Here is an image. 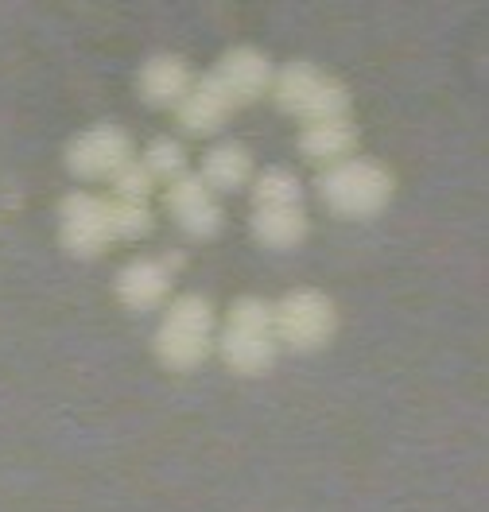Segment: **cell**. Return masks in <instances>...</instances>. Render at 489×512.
Listing matches in <instances>:
<instances>
[{"label": "cell", "instance_id": "6da1fadb", "mask_svg": "<svg viewBox=\"0 0 489 512\" xmlns=\"http://www.w3.org/2000/svg\"><path fill=\"white\" fill-rule=\"evenodd\" d=\"M276 353L280 342L272 330V303H264L261 295H241L222 326V361L241 377H257L272 369Z\"/></svg>", "mask_w": 489, "mask_h": 512}, {"label": "cell", "instance_id": "7a4b0ae2", "mask_svg": "<svg viewBox=\"0 0 489 512\" xmlns=\"http://www.w3.org/2000/svg\"><path fill=\"white\" fill-rule=\"evenodd\" d=\"M253 233L268 249H292L307 237V210H303V187L288 167H268L253 183Z\"/></svg>", "mask_w": 489, "mask_h": 512}, {"label": "cell", "instance_id": "3957f363", "mask_svg": "<svg viewBox=\"0 0 489 512\" xmlns=\"http://www.w3.org/2000/svg\"><path fill=\"white\" fill-rule=\"evenodd\" d=\"M272 94L284 113L299 117L303 125L338 121L350 113V94L338 78H330L315 63H288L280 74H272Z\"/></svg>", "mask_w": 489, "mask_h": 512}, {"label": "cell", "instance_id": "277c9868", "mask_svg": "<svg viewBox=\"0 0 489 512\" xmlns=\"http://www.w3.org/2000/svg\"><path fill=\"white\" fill-rule=\"evenodd\" d=\"M214 307L206 295H183L171 303V311L163 315L160 330H156V357L167 369H195L206 361V353L214 346Z\"/></svg>", "mask_w": 489, "mask_h": 512}, {"label": "cell", "instance_id": "5b68a950", "mask_svg": "<svg viewBox=\"0 0 489 512\" xmlns=\"http://www.w3.org/2000/svg\"><path fill=\"white\" fill-rule=\"evenodd\" d=\"M319 194L342 218H369L392 198V175L377 160H338L323 171Z\"/></svg>", "mask_w": 489, "mask_h": 512}, {"label": "cell", "instance_id": "8992f818", "mask_svg": "<svg viewBox=\"0 0 489 512\" xmlns=\"http://www.w3.org/2000/svg\"><path fill=\"white\" fill-rule=\"evenodd\" d=\"M272 330H276V342L284 350H323L326 342L334 338V330H338V311H334V303L326 299L323 291L295 288L272 307Z\"/></svg>", "mask_w": 489, "mask_h": 512}, {"label": "cell", "instance_id": "52a82bcc", "mask_svg": "<svg viewBox=\"0 0 489 512\" xmlns=\"http://www.w3.org/2000/svg\"><path fill=\"white\" fill-rule=\"evenodd\" d=\"M59 237L74 256H98L105 253L117 237L109 225V206L98 194H66L59 210Z\"/></svg>", "mask_w": 489, "mask_h": 512}, {"label": "cell", "instance_id": "ba28073f", "mask_svg": "<svg viewBox=\"0 0 489 512\" xmlns=\"http://www.w3.org/2000/svg\"><path fill=\"white\" fill-rule=\"evenodd\" d=\"M132 160V140L125 128L117 125H94L74 136V144L66 148V163L74 175L82 179H101V175H117Z\"/></svg>", "mask_w": 489, "mask_h": 512}, {"label": "cell", "instance_id": "9c48e42d", "mask_svg": "<svg viewBox=\"0 0 489 512\" xmlns=\"http://www.w3.org/2000/svg\"><path fill=\"white\" fill-rule=\"evenodd\" d=\"M214 82L226 90V97L233 105H245V101H257L264 90H272V63L268 55L257 47H233L229 55L218 59V66L210 70Z\"/></svg>", "mask_w": 489, "mask_h": 512}, {"label": "cell", "instance_id": "30bf717a", "mask_svg": "<svg viewBox=\"0 0 489 512\" xmlns=\"http://www.w3.org/2000/svg\"><path fill=\"white\" fill-rule=\"evenodd\" d=\"M167 206H171L175 222L183 225L191 237H214L222 229V206L214 202V191L202 183V175L183 171L179 179H171Z\"/></svg>", "mask_w": 489, "mask_h": 512}, {"label": "cell", "instance_id": "8fae6325", "mask_svg": "<svg viewBox=\"0 0 489 512\" xmlns=\"http://www.w3.org/2000/svg\"><path fill=\"white\" fill-rule=\"evenodd\" d=\"M179 256H140L117 272V299L132 311H148L156 307L163 295L171 291Z\"/></svg>", "mask_w": 489, "mask_h": 512}, {"label": "cell", "instance_id": "7c38bea8", "mask_svg": "<svg viewBox=\"0 0 489 512\" xmlns=\"http://www.w3.org/2000/svg\"><path fill=\"white\" fill-rule=\"evenodd\" d=\"M136 86H140V97L148 105H179L183 97L191 94L195 74L179 55H152L148 63L140 66Z\"/></svg>", "mask_w": 489, "mask_h": 512}, {"label": "cell", "instance_id": "4fadbf2b", "mask_svg": "<svg viewBox=\"0 0 489 512\" xmlns=\"http://www.w3.org/2000/svg\"><path fill=\"white\" fill-rule=\"evenodd\" d=\"M233 109L237 105L214 82V74H202L195 86H191V94L179 101V125L187 128V132H214Z\"/></svg>", "mask_w": 489, "mask_h": 512}, {"label": "cell", "instance_id": "5bb4252c", "mask_svg": "<svg viewBox=\"0 0 489 512\" xmlns=\"http://www.w3.org/2000/svg\"><path fill=\"white\" fill-rule=\"evenodd\" d=\"M354 144H358V128L350 125V117L319 121V125H303V132H299V152L315 163L346 160V152H350Z\"/></svg>", "mask_w": 489, "mask_h": 512}, {"label": "cell", "instance_id": "9a60e30c", "mask_svg": "<svg viewBox=\"0 0 489 512\" xmlns=\"http://www.w3.org/2000/svg\"><path fill=\"white\" fill-rule=\"evenodd\" d=\"M253 179V156H249V148H241V144H218V148H210V156H206V167H202V183L214 191H241L245 183Z\"/></svg>", "mask_w": 489, "mask_h": 512}, {"label": "cell", "instance_id": "2e32d148", "mask_svg": "<svg viewBox=\"0 0 489 512\" xmlns=\"http://www.w3.org/2000/svg\"><path fill=\"white\" fill-rule=\"evenodd\" d=\"M109 206V225H113V237H125L136 241L152 229V210L148 202H129V198H105Z\"/></svg>", "mask_w": 489, "mask_h": 512}, {"label": "cell", "instance_id": "e0dca14e", "mask_svg": "<svg viewBox=\"0 0 489 512\" xmlns=\"http://www.w3.org/2000/svg\"><path fill=\"white\" fill-rule=\"evenodd\" d=\"M144 171L152 175V183L156 179H179L183 171H187V156H183V144L179 140H152L148 144V156H144Z\"/></svg>", "mask_w": 489, "mask_h": 512}, {"label": "cell", "instance_id": "ac0fdd59", "mask_svg": "<svg viewBox=\"0 0 489 512\" xmlns=\"http://www.w3.org/2000/svg\"><path fill=\"white\" fill-rule=\"evenodd\" d=\"M152 194V175L144 171V163L129 160L113 175V198H129V202H148Z\"/></svg>", "mask_w": 489, "mask_h": 512}]
</instances>
